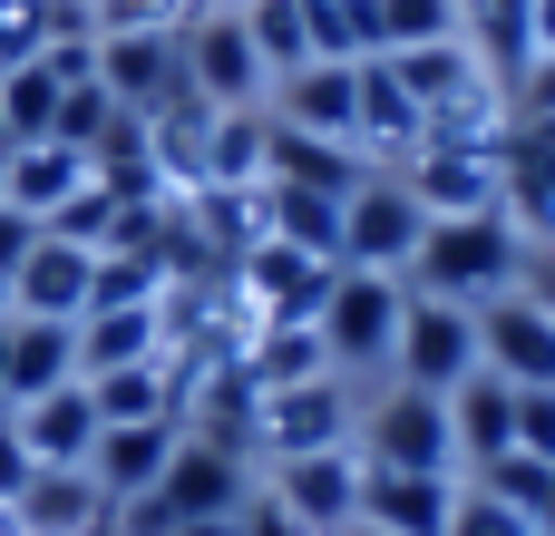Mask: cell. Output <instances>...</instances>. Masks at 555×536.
<instances>
[{
  "instance_id": "cell-1",
  "label": "cell",
  "mask_w": 555,
  "mask_h": 536,
  "mask_svg": "<svg viewBox=\"0 0 555 536\" xmlns=\"http://www.w3.org/2000/svg\"><path fill=\"white\" fill-rule=\"evenodd\" d=\"M517 273H527V234L507 215H429V234L410 254V293H439V303H468V312L517 293Z\"/></svg>"
},
{
  "instance_id": "cell-2",
  "label": "cell",
  "mask_w": 555,
  "mask_h": 536,
  "mask_svg": "<svg viewBox=\"0 0 555 536\" xmlns=\"http://www.w3.org/2000/svg\"><path fill=\"white\" fill-rule=\"evenodd\" d=\"M351 449L371 469H420V478H459V439H449V391H410V381H361V420Z\"/></svg>"
},
{
  "instance_id": "cell-3",
  "label": "cell",
  "mask_w": 555,
  "mask_h": 536,
  "mask_svg": "<svg viewBox=\"0 0 555 536\" xmlns=\"http://www.w3.org/2000/svg\"><path fill=\"white\" fill-rule=\"evenodd\" d=\"M351 420H361V381H341V371H322V381H283V391H254L244 459H254V478H263V469H283V459H302V449H341Z\"/></svg>"
},
{
  "instance_id": "cell-4",
  "label": "cell",
  "mask_w": 555,
  "mask_h": 536,
  "mask_svg": "<svg viewBox=\"0 0 555 536\" xmlns=\"http://www.w3.org/2000/svg\"><path fill=\"white\" fill-rule=\"evenodd\" d=\"M400 303H410V283L400 273H332V293H322V312H312V332H322V361L341 371V381H380L390 371V332H400Z\"/></svg>"
},
{
  "instance_id": "cell-5",
  "label": "cell",
  "mask_w": 555,
  "mask_h": 536,
  "mask_svg": "<svg viewBox=\"0 0 555 536\" xmlns=\"http://www.w3.org/2000/svg\"><path fill=\"white\" fill-rule=\"evenodd\" d=\"M468 371H478V312H468V303H439V293H410V303H400L390 371H380V381H410V391H459Z\"/></svg>"
},
{
  "instance_id": "cell-6",
  "label": "cell",
  "mask_w": 555,
  "mask_h": 536,
  "mask_svg": "<svg viewBox=\"0 0 555 536\" xmlns=\"http://www.w3.org/2000/svg\"><path fill=\"white\" fill-rule=\"evenodd\" d=\"M420 234H429V215H420V195H410L400 176L371 166V176L341 195V264H351V273H400V283H410Z\"/></svg>"
},
{
  "instance_id": "cell-7",
  "label": "cell",
  "mask_w": 555,
  "mask_h": 536,
  "mask_svg": "<svg viewBox=\"0 0 555 536\" xmlns=\"http://www.w3.org/2000/svg\"><path fill=\"white\" fill-rule=\"evenodd\" d=\"M176 49H185V88H195L205 107H263V98H273V68L254 59L244 10H195V20L176 29Z\"/></svg>"
},
{
  "instance_id": "cell-8",
  "label": "cell",
  "mask_w": 555,
  "mask_h": 536,
  "mask_svg": "<svg viewBox=\"0 0 555 536\" xmlns=\"http://www.w3.org/2000/svg\"><path fill=\"white\" fill-rule=\"evenodd\" d=\"M98 88H107L127 117H166L176 98H195L176 29H98Z\"/></svg>"
},
{
  "instance_id": "cell-9",
  "label": "cell",
  "mask_w": 555,
  "mask_h": 536,
  "mask_svg": "<svg viewBox=\"0 0 555 536\" xmlns=\"http://www.w3.org/2000/svg\"><path fill=\"white\" fill-rule=\"evenodd\" d=\"M263 498H273L293 527L341 536L351 518H361V449H351V439H341V449H302V459L263 469Z\"/></svg>"
},
{
  "instance_id": "cell-10",
  "label": "cell",
  "mask_w": 555,
  "mask_h": 536,
  "mask_svg": "<svg viewBox=\"0 0 555 536\" xmlns=\"http://www.w3.org/2000/svg\"><path fill=\"white\" fill-rule=\"evenodd\" d=\"M263 478H254V459L244 449H215V439H176V459H166V478H156V508L176 518V527H205V518H244V498H254Z\"/></svg>"
},
{
  "instance_id": "cell-11",
  "label": "cell",
  "mask_w": 555,
  "mask_h": 536,
  "mask_svg": "<svg viewBox=\"0 0 555 536\" xmlns=\"http://www.w3.org/2000/svg\"><path fill=\"white\" fill-rule=\"evenodd\" d=\"M273 127H293V137H332V146H351L361 137V68H341V59H312V68H293V78H273ZM361 156V146H351Z\"/></svg>"
},
{
  "instance_id": "cell-12",
  "label": "cell",
  "mask_w": 555,
  "mask_h": 536,
  "mask_svg": "<svg viewBox=\"0 0 555 536\" xmlns=\"http://www.w3.org/2000/svg\"><path fill=\"white\" fill-rule=\"evenodd\" d=\"M478 371H498V381H517V391H555V322L527 293L478 303Z\"/></svg>"
},
{
  "instance_id": "cell-13",
  "label": "cell",
  "mask_w": 555,
  "mask_h": 536,
  "mask_svg": "<svg viewBox=\"0 0 555 536\" xmlns=\"http://www.w3.org/2000/svg\"><path fill=\"white\" fill-rule=\"evenodd\" d=\"M400 186L420 195V215H507L498 205V146H420L400 166Z\"/></svg>"
},
{
  "instance_id": "cell-14",
  "label": "cell",
  "mask_w": 555,
  "mask_h": 536,
  "mask_svg": "<svg viewBox=\"0 0 555 536\" xmlns=\"http://www.w3.org/2000/svg\"><path fill=\"white\" fill-rule=\"evenodd\" d=\"M449 439H459V478H478V469L517 459V381L468 371V381L449 391Z\"/></svg>"
},
{
  "instance_id": "cell-15",
  "label": "cell",
  "mask_w": 555,
  "mask_h": 536,
  "mask_svg": "<svg viewBox=\"0 0 555 536\" xmlns=\"http://www.w3.org/2000/svg\"><path fill=\"white\" fill-rule=\"evenodd\" d=\"M176 439H185V420H127V430H98V449H88V488H98L107 508L146 498V488L166 478Z\"/></svg>"
},
{
  "instance_id": "cell-16",
  "label": "cell",
  "mask_w": 555,
  "mask_h": 536,
  "mask_svg": "<svg viewBox=\"0 0 555 536\" xmlns=\"http://www.w3.org/2000/svg\"><path fill=\"white\" fill-rule=\"evenodd\" d=\"M449 518H459V478H420V469H371L361 459V527L449 536Z\"/></svg>"
},
{
  "instance_id": "cell-17",
  "label": "cell",
  "mask_w": 555,
  "mask_h": 536,
  "mask_svg": "<svg viewBox=\"0 0 555 536\" xmlns=\"http://www.w3.org/2000/svg\"><path fill=\"white\" fill-rule=\"evenodd\" d=\"M88 283H98V254L39 234L29 264L10 273V312H29V322H78V312H88Z\"/></svg>"
},
{
  "instance_id": "cell-18",
  "label": "cell",
  "mask_w": 555,
  "mask_h": 536,
  "mask_svg": "<svg viewBox=\"0 0 555 536\" xmlns=\"http://www.w3.org/2000/svg\"><path fill=\"white\" fill-rule=\"evenodd\" d=\"M78 381V322H29L10 312V352H0V410H29L39 391Z\"/></svg>"
},
{
  "instance_id": "cell-19",
  "label": "cell",
  "mask_w": 555,
  "mask_h": 536,
  "mask_svg": "<svg viewBox=\"0 0 555 536\" xmlns=\"http://www.w3.org/2000/svg\"><path fill=\"white\" fill-rule=\"evenodd\" d=\"M78 186H88V156H78V146H59V137H29V146H10V156H0V205L39 215V225H49Z\"/></svg>"
},
{
  "instance_id": "cell-20",
  "label": "cell",
  "mask_w": 555,
  "mask_h": 536,
  "mask_svg": "<svg viewBox=\"0 0 555 536\" xmlns=\"http://www.w3.org/2000/svg\"><path fill=\"white\" fill-rule=\"evenodd\" d=\"M20 420V439H29V459L39 469H88V449H98V410H88V381H59V391H39L29 410H10Z\"/></svg>"
},
{
  "instance_id": "cell-21",
  "label": "cell",
  "mask_w": 555,
  "mask_h": 536,
  "mask_svg": "<svg viewBox=\"0 0 555 536\" xmlns=\"http://www.w3.org/2000/svg\"><path fill=\"white\" fill-rule=\"evenodd\" d=\"M176 361L156 352V361H127V371H88V410H98V430H127V420H176Z\"/></svg>"
},
{
  "instance_id": "cell-22",
  "label": "cell",
  "mask_w": 555,
  "mask_h": 536,
  "mask_svg": "<svg viewBox=\"0 0 555 536\" xmlns=\"http://www.w3.org/2000/svg\"><path fill=\"white\" fill-rule=\"evenodd\" d=\"M156 303H117V312H88L78 322V381L88 371H127V361H156Z\"/></svg>"
},
{
  "instance_id": "cell-23",
  "label": "cell",
  "mask_w": 555,
  "mask_h": 536,
  "mask_svg": "<svg viewBox=\"0 0 555 536\" xmlns=\"http://www.w3.org/2000/svg\"><path fill=\"white\" fill-rule=\"evenodd\" d=\"M332 361H322V332L312 322H263L254 342H244V381L254 391H283V381H322Z\"/></svg>"
},
{
  "instance_id": "cell-24",
  "label": "cell",
  "mask_w": 555,
  "mask_h": 536,
  "mask_svg": "<svg viewBox=\"0 0 555 536\" xmlns=\"http://www.w3.org/2000/svg\"><path fill=\"white\" fill-rule=\"evenodd\" d=\"M59 98H68V78H59L49 59H20V68H0V127H10V146L49 137V127H59Z\"/></svg>"
},
{
  "instance_id": "cell-25",
  "label": "cell",
  "mask_w": 555,
  "mask_h": 536,
  "mask_svg": "<svg viewBox=\"0 0 555 536\" xmlns=\"http://www.w3.org/2000/svg\"><path fill=\"white\" fill-rule=\"evenodd\" d=\"M59 39H88V0H0V59H39Z\"/></svg>"
},
{
  "instance_id": "cell-26",
  "label": "cell",
  "mask_w": 555,
  "mask_h": 536,
  "mask_svg": "<svg viewBox=\"0 0 555 536\" xmlns=\"http://www.w3.org/2000/svg\"><path fill=\"white\" fill-rule=\"evenodd\" d=\"M234 10H244V39H254V59H263L273 78L312 68V20H302V0H234Z\"/></svg>"
},
{
  "instance_id": "cell-27",
  "label": "cell",
  "mask_w": 555,
  "mask_h": 536,
  "mask_svg": "<svg viewBox=\"0 0 555 536\" xmlns=\"http://www.w3.org/2000/svg\"><path fill=\"white\" fill-rule=\"evenodd\" d=\"M371 29H380V59H400V49H439V39H468L459 0H371Z\"/></svg>"
},
{
  "instance_id": "cell-28",
  "label": "cell",
  "mask_w": 555,
  "mask_h": 536,
  "mask_svg": "<svg viewBox=\"0 0 555 536\" xmlns=\"http://www.w3.org/2000/svg\"><path fill=\"white\" fill-rule=\"evenodd\" d=\"M468 488H488V498H507L517 518H537V508H546V488H555V469H537V459H498V469H478Z\"/></svg>"
},
{
  "instance_id": "cell-29",
  "label": "cell",
  "mask_w": 555,
  "mask_h": 536,
  "mask_svg": "<svg viewBox=\"0 0 555 536\" xmlns=\"http://www.w3.org/2000/svg\"><path fill=\"white\" fill-rule=\"evenodd\" d=\"M449 536H537V518H517L507 498H488V488L459 478V518H449Z\"/></svg>"
},
{
  "instance_id": "cell-30",
  "label": "cell",
  "mask_w": 555,
  "mask_h": 536,
  "mask_svg": "<svg viewBox=\"0 0 555 536\" xmlns=\"http://www.w3.org/2000/svg\"><path fill=\"white\" fill-rule=\"evenodd\" d=\"M517 459L555 469V391H517Z\"/></svg>"
},
{
  "instance_id": "cell-31",
  "label": "cell",
  "mask_w": 555,
  "mask_h": 536,
  "mask_svg": "<svg viewBox=\"0 0 555 536\" xmlns=\"http://www.w3.org/2000/svg\"><path fill=\"white\" fill-rule=\"evenodd\" d=\"M39 478V459H29V439H20V420L0 410V508H20V488Z\"/></svg>"
},
{
  "instance_id": "cell-32",
  "label": "cell",
  "mask_w": 555,
  "mask_h": 536,
  "mask_svg": "<svg viewBox=\"0 0 555 536\" xmlns=\"http://www.w3.org/2000/svg\"><path fill=\"white\" fill-rule=\"evenodd\" d=\"M29 244H39V215H20V205H0V283L29 264Z\"/></svg>"
},
{
  "instance_id": "cell-33",
  "label": "cell",
  "mask_w": 555,
  "mask_h": 536,
  "mask_svg": "<svg viewBox=\"0 0 555 536\" xmlns=\"http://www.w3.org/2000/svg\"><path fill=\"white\" fill-rule=\"evenodd\" d=\"M517 293H527V303L555 322V244H527V273H517Z\"/></svg>"
},
{
  "instance_id": "cell-34",
  "label": "cell",
  "mask_w": 555,
  "mask_h": 536,
  "mask_svg": "<svg viewBox=\"0 0 555 536\" xmlns=\"http://www.w3.org/2000/svg\"><path fill=\"white\" fill-rule=\"evenodd\" d=\"M244 536H312V527H293V518H283V508L254 488V498H244Z\"/></svg>"
},
{
  "instance_id": "cell-35",
  "label": "cell",
  "mask_w": 555,
  "mask_h": 536,
  "mask_svg": "<svg viewBox=\"0 0 555 536\" xmlns=\"http://www.w3.org/2000/svg\"><path fill=\"white\" fill-rule=\"evenodd\" d=\"M537 49L555 59V0H527V59H537Z\"/></svg>"
},
{
  "instance_id": "cell-36",
  "label": "cell",
  "mask_w": 555,
  "mask_h": 536,
  "mask_svg": "<svg viewBox=\"0 0 555 536\" xmlns=\"http://www.w3.org/2000/svg\"><path fill=\"white\" fill-rule=\"evenodd\" d=\"M176 536H244V518H205V527H176Z\"/></svg>"
},
{
  "instance_id": "cell-37",
  "label": "cell",
  "mask_w": 555,
  "mask_h": 536,
  "mask_svg": "<svg viewBox=\"0 0 555 536\" xmlns=\"http://www.w3.org/2000/svg\"><path fill=\"white\" fill-rule=\"evenodd\" d=\"M537 536H555V488H546V508H537Z\"/></svg>"
},
{
  "instance_id": "cell-38",
  "label": "cell",
  "mask_w": 555,
  "mask_h": 536,
  "mask_svg": "<svg viewBox=\"0 0 555 536\" xmlns=\"http://www.w3.org/2000/svg\"><path fill=\"white\" fill-rule=\"evenodd\" d=\"M341 536H390V527H361V518H351V527H341Z\"/></svg>"
},
{
  "instance_id": "cell-39",
  "label": "cell",
  "mask_w": 555,
  "mask_h": 536,
  "mask_svg": "<svg viewBox=\"0 0 555 536\" xmlns=\"http://www.w3.org/2000/svg\"><path fill=\"white\" fill-rule=\"evenodd\" d=\"M195 10H234V0H195Z\"/></svg>"
},
{
  "instance_id": "cell-40",
  "label": "cell",
  "mask_w": 555,
  "mask_h": 536,
  "mask_svg": "<svg viewBox=\"0 0 555 536\" xmlns=\"http://www.w3.org/2000/svg\"><path fill=\"white\" fill-rule=\"evenodd\" d=\"M0 312H10V283H0Z\"/></svg>"
}]
</instances>
